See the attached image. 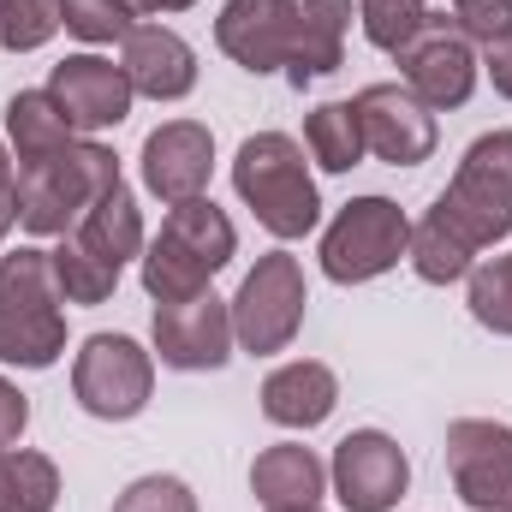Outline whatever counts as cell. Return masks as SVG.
Wrapping results in <instances>:
<instances>
[{
  "mask_svg": "<svg viewBox=\"0 0 512 512\" xmlns=\"http://www.w3.org/2000/svg\"><path fill=\"white\" fill-rule=\"evenodd\" d=\"M0 221L18 227V155L6 149V137H0Z\"/></svg>",
  "mask_w": 512,
  "mask_h": 512,
  "instance_id": "36",
  "label": "cell"
},
{
  "mask_svg": "<svg viewBox=\"0 0 512 512\" xmlns=\"http://www.w3.org/2000/svg\"><path fill=\"white\" fill-rule=\"evenodd\" d=\"M227 304H233V340H239V352H251V358L286 352L298 340V328H304V310H310L304 262L292 251L256 256V268L239 280V292Z\"/></svg>",
  "mask_w": 512,
  "mask_h": 512,
  "instance_id": "7",
  "label": "cell"
},
{
  "mask_svg": "<svg viewBox=\"0 0 512 512\" xmlns=\"http://www.w3.org/2000/svg\"><path fill=\"white\" fill-rule=\"evenodd\" d=\"M137 280H143V292L155 298V304H179V298H197V292H209L215 286V274L197 262V256H185L179 245H167L161 233L143 245L137 256Z\"/></svg>",
  "mask_w": 512,
  "mask_h": 512,
  "instance_id": "27",
  "label": "cell"
},
{
  "mask_svg": "<svg viewBox=\"0 0 512 512\" xmlns=\"http://www.w3.org/2000/svg\"><path fill=\"white\" fill-rule=\"evenodd\" d=\"M435 209H441L477 251L507 245L512 239V131H483V137L459 155V167H453L447 191L435 197Z\"/></svg>",
  "mask_w": 512,
  "mask_h": 512,
  "instance_id": "4",
  "label": "cell"
},
{
  "mask_svg": "<svg viewBox=\"0 0 512 512\" xmlns=\"http://www.w3.org/2000/svg\"><path fill=\"white\" fill-rule=\"evenodd\" d=\"M465 304H471V322L512 340V251L483 256L471 274H465Z\"/></svg>",
  "mask_w": 512,
  "mask_h": 512,
  "instance_id": "28",
  "label": "cell"
},
{
  "mask_svg": "<svg viewBox=\"0 0 512 512\" xmlns=\"http://www.w3.org/2000/svg\"><path fill=\"white\" fill-rule=\"evenodd\" d=\"M447 12H453V24H459L477 48L512 36V0H453Z\"/></svg>",
  "mask_w": 512,
  "mask_h": 512,
  "instance_id": "33",
  "label": "cell"
},
{
  "mask_svg": "<svg viewBox=\"0 0 512 512\" xmlns=\"http://www.w3.org/2000/svg\"><path fill=\"white\" fill-rule=\"evenodd\" d=\"M304 155L322 173H352L370 155L364 149V126H358V108L352 102H316L304 114Z\"/></svg>",
  "mask_w": 512,
  "mask_h": 512,
  "instance_id": "23",
  "label": "cell"
},
{
  "mask_svg": "<svg viewBox=\"0 0 512 512\" xmlns=\"http://www.w3.org/2000/svg\"><path fill=\"white\" fill-rule=\"evenodd\" d=\"M48 262H54L60 304H108V298H114V286H120V274H126V268H114L108 256L90 251L78 233H66V239L48 251Z\"/></svg>",
  "mask_w": 512,
  "mask_h": 512,
  "instance_id": "25",
  "label": "cell"
},
{
  "mask_svg": "<svg viewBox=\"0 0 512 512\" xmlns=\"http://www.w3.org/2000/svg\"><path fill=\"white\" fill-rule=\"evenodd\" d=\"M24 429H30V399L18 393L12 376H0V453H6V447H18V441H24Z\"/></svg>",
  "mask_w": 512,
  "mask_h": 512,
  "instance_id": "34",
  "label": "cell"
},
{
  "mask_svg": "<svg viewBox=\"0 0 512 512\" xmlns=\"http://www.w3.org/2000/svg\"><path fill=\"white\" fill-rule=\"evenodd\" d=\"M60 36V0H0V48L36 54Z\"/></svg>",
  "mask_w": 512,
  "mask_h": 512,
  "instance_id": "30",
  "label": "cell"
},
{
  "mask_svg": "<svg viewBox=\"0 0 512 512\" xmlns=\"http://www.w3.org/2000/svg\"><path fill=\"white\" fill-rule=\"evenodd\" d=\"M411 489V459L387 429H352L328 459V495L346 512H393Z\"/></svg>",
  "mask_w": 512,
  "mask_h": 512,
  "instance_id": "10",
  "label": "cell"
},
{
  "mask_svg": "<svg viewBox=\"0 0 512 512\" xmlns=\"http://www.w3.org/2000/svg\"><path fill=\"white\" fill-rule=\"evenodd\" d=\"M137 18H173V12H191L197 0H126Z\"/></svg>",
  "mask_w": 512,
  "mask_h": 512,
  "instance_id": "37",
  "label": "cell"
},
{
  "mask_svg": "<svg viewBox=\"0 0 512 512\" xmlns=\"http://www.w3.org/2000/svg\"><path fill=\"white\" fill-rule=\"evenodd\" d=\"M120 66H126L131 90L149 102H185L197 90V48L161 18H143L120 42Z\"/></svg>",
  "mask_w": 512,
  "mask_h": 512,
  "instance_id": "15",
  "label": "cell"
},
{
  "mask_svg": "<svg viewBox=\"0 0 512 512\" xmlns=\"http://www.w3.org/2000/svg\"><path fill=\"white\" fill-rule=\"evenodd\" d=\"M274 512H322V507H274Z\"/></svg>",
  "mask_w": 512,
  "mask_h": 512,
  "instance_id": "38",
  "label": "cell"
},
{
  "mask_svg": "<svg viewBox=\"0 0 512 512\" xmlns=\"http://www.w3.org/2000/svg\"><path fill=\"white\" fill-rule=\"evenodd\" d=\"M411 251V215L393 197H352L328 227H322V274L334 286H370L393 274Z\"/></svg>",
  "mask_w": 512,
  "mask_h": 512,
  "instance_id": "5",
  "label": "cell"
},
{
  "mask_svg": "<svg viewBox=\"0 0 512 512\" xmlns=\"http://www.w3.org/2000/svg\"><path fill=\"white\" fill-rule=\"evenodd\" d=\"M120 179V155L102 137H72L66 149L18 167V227L30 239H66L84 221V209Z\"/></svg>",
  "mask_w": 512,
  "mask_h": 512,
  "instance_id": "3",
  "label": "cell"
},
{
  "mask_svg": "<svg viewBox=\"0 0 512 512\" xmlns=\"http://www.w3.org/2000/svg\"><path fill=\"white\" fill-rule=\"evenodd\" d=\"M483 78L495 84V96H507L512 102V36H501V42L483 48Z\"/></svg>",
  "mask_w": 512,
  "mask_h": 512,
  "instance_id": "35",
  "label": "cell"
},
{
  "mask_svg": "<svg viewBox=\"0 0 512 512\" xmlns=\"http://www.w3.org/2000/svg\"><path fill=\"white\" fill-rule=\"evenodd\" d=\"M72 233H78L96 256H108L114 268H126L131 256H143V245H149V233H143V209H137V191H131L126 179H120L114 191H102V197L84 209V221H78Z\"/></svg>",
  "mask_w": 512,
  "mask_h": 512,
  "instance_id": "20",
  "label": "cell"
},
{
  "mask_svg": "<svg viewBox=\"0 0 512 512\" xmlns=\"http://www.w3.org/2000/svg\"><path fill=\"white\" fill-rule=\"evenodd\" d=\"M60 358H66V310L0 316V364L6 370H54Z\"/></svg>",
  "mask_w": 512,
  "mask_h": 512,
  "instance_id": "22",
  "label": "cell"
},
{
  "mask_svg": "<svg viewBox=\"0 0 512 512\" xmlns=\"http://www.w3.org/2000/svg\"><path fill=\"white\" fill-rule=\"evenodd\" d=\"M447 477L471 512H512V423L453 417L447 423Z\"/></svg>",
  "mask_w": 512,
  "mask_h": 512,
  "instance_id": "11",
  "label": "cell"
},
{
  "mask_svg": "<svg viewBox=\"0 0 512 512\" xmlns=\"http://www.w3.org/2000/svg\"><path fill=\"white\" fill-rule=\"evenodd\" d=\"M161 239L179 245L185 256H197L209 274H221L233 256H239V227L227 221V209L215 197H185V203H167L161 215Z\"/></svg>",
  "mask_w": 512,
  "mask_h": 512,
  "instance_id": "18",
  "label": "cell"
},
{
  "mask_svg": "<svg viewBox=\"0 0 512 512\" xmlns=\"http://www.w3.org/2000/svg\"><path fill=\"white\" fill-rule=\"evenodd\" d=\"M352 18V0H227L215 12V48L251 78L286 72V84L304 90L340 72Z\"/></svg>",
  "mask_w": 512,
  "mask_h": 512,
  "instance_id": "1",
  "label": "cell"
},
{
  "mask_svg": "<svg viewBox=\"0 0 512 512\" xmlns=\"http://www.w3.org/2000/svg\"><path fill=\"white\" fill-rule=\"evenodd\" d=\"M251 495L262 512L274 507H322L328 495V459L304 441H274L251 459Z\"/></svg>",
  "mask_w": 512,
  "mask_h": 512,
  "instance_id": "17",
  "label": "cell"
},
{
  "mask_svg": "<svg viewBox=\"0 0 512 512\" xmlns=\"http://www.w3.org/2000/svg\"><path fill=\"white\" fill-rule=\"evenodd\" d=\"M60 507V465L36 447L0 453V512H54Z\"/></svg>",
  "mask_w": 512,
  "mask_h": 512,
  "instance_id": "24",
  "label": "cell"
},
{
  "mask_svg": "<svg viewBox=\"0 0 512 512\" xmlns=\"http://www.w3.org/2000/svg\"><path fill=\"white\" fill-rule=\"evenodd\" d=\"M72 137H78V131L60 114V102L48 96V84H42V90H18V96L6 102V149L18 155V167H30V161L66 149Z\"/></svg>",
  "mask_w": 512,
  "mask_h": 512,
  "instance_id": "21",
  "label": "cell"
},
{
  "mask_svg": "<svg viewBox=\"0 0 512 512\" xmlns=\"http://www.w3.org/2000/svg\"><path fill=\"white\" fill-rule=\"evenodd\" d=\"M149 352H155V364H167L179 376L227 370V358L239 352V340H233V304L215 286L197 292V298H179V304H155V316H149Z\"/></svg>",
  "mask_w": 512,
  "mask_h": 512,
  "instance_id": "9",
  "label": "cell"
},
{
  "mask_svg": "<svg viewBox=\"0 0 512 512\" xmlns=\"http://www.w3.org/2000/svg\"><path fill=\"white\" fill-rule=\"evenodd\" d=\"M405 262H411V274H417L423 286H459V280L483 262V251L429 203L423 221H411V251H405Z\"/></svg>",
  "mask_w": 512,
  "mask_h": 512,
  "instance_id": "19",
  "label": "cell"
},
{
  "mask_svg": "<svg viewBox=\"0 0 512 512\" xmlns=\"http://www.w3.org/2000/svg\"><path fill=\"white\" fill-rule=\"evenodd\" d=\"M352 108H358V126H364V149L376 161H387V167H417L441 143L435 114L405 84H364L352 96Z\"/></svg>",
  "mask_w": 512,
  "mask_h": 512,
  "instance_id": "14",
  "label": "cell"
},
{
  "mask_svg": "<svg viewBox=\"0 0 512 512\" xmlns=\"http://www.w3.org/2000/svg\"><path fill=\"white\" fill-rule=\"evenodd\" d=\"M233 191L256 215V227L280 245L322 227V191L304 161V143L286 131H251L233 155Z\"/></svg>",
  "mask_w": 512,
  "mask_h": 512,
  "instance_id": "2",
  "label": "cell"
},
{
  "mask_svg": "<svg viewBox=\"0 0 512 512\" xmlns=\"http://www.w3.org/2000/svg\"><path fill=\"white\" fill-rule=\"evenodd\" d=\"M429 0H358V24H364V42L393 54L417 24H423Z\"/></svg>",
  "mask_w": 512,
  "mask_h": 512,
  "instance_id": "31",
  "label": "cell"
},
{
  "mask_svg": "<svg viewBox=\"0 0 512 512\" xmlns=\"http://www.w3.org/2000/svg\"><path fill=\"white\" fill-rule=\"evenodd\" d=\"M393 66H399V84L429 108V114H447V108H465L477 96V78H483V48L453 24V12H423V24L393 48Z\"/></svg>",
  "mask_w": 512,
  "mask_h": 512,
  "instance_id": "6",
  "label": "cell"
},
{
  "mask_svg": "<svg viewBox=\"0 0 512 512\" xmlns=\"http://www.w3.org/2000/svg\"><path fill=\"white\" fill-rule=\"evenodd\" d=\"M137 173L143 191L161 203H185V197H209L215 179V131L203 120H161L137 149Z\"/></svg>",
  "mask_w": 512,
  "mask_h": 512,
  "instance_id": "13",
  "label": "cell"
},
{
  "mask_svg": "<svg viewBox=\"0 0 512 512\" xmlns=\"http://www.w3.org/2000/svg\"><path fill=\"white\" fill-rule=\"evenodd\" d=\"M18 310H66L60 286H54V262L42 245L0 251V316H18Z\"/></svg>",
  "mask_w": 512,
  "mask_h": 512,
  "instance_id": "26",
  "label": "cell"
},
{
  "mask_svg": "<svg viewBox=\"0 0 512 512\" xmlns=\"http://www.w3.org/2000/svg\"><path fill=\"white\" fill-rule=\"evenodd\" d=\"M262 417L274 429H322L340 405V376L322 364V358H286L262 376Z\"/></svg>",
  "mask_w": 512,
  "mask_h": 512,
  "instance_id": "16",
  "label": "cell"
},
{
  "mask_svg": "<svg viewBox=\"0 0 512 512\" xmlns=\"http://www.w3.org/2000/svg\"><path fill=\"white\" fill-rule=\"evenodd\" d=\"M0 239H6V221H0Z\"/></svg>",
  "mask_w": 512,
  "mask_h": 512,
  "instance_id": "39",
  "label": "cell"
},
{
  "mask_svg": "<svg viewBox=\"0 0 512 512\" xmlns=\"http://www.w3.org/2000/svg\"><path fill=\"white\" fill-rule=\"evenodd\" d=\"M143 18L131 12L126 0H60V30L78 36L84 48H114L126 42Z\"/></svg>",
  "mask_w": 512,
  "mask_h": 512,
  "instance_id": "29",
  "label": "cell"
},
{
  "mask_svg": "<svg viewBox=\"0 0 512 512\" xmlns=\"http://www.w3.org/2000/svg\"><path fill=\"white\" fill-rule=\"evenodd\" d=\"M48 96L60 102V114L72 120V131H78V137H102V131L126 126V120H131V102H137L126 66H120V60H108L102 48L66 54V60L48 72Z\"/></svg>",
  "mask_w": 512,
  "mask_h": 512,
  "instance_id": "12",
  "label": "cell"
},
{
  "mask_svg": "<svg viewBox=\"0 0 512 512\" xmlns=\"http://www.w3.org/2000/svg\"><path fill=\"white\" fill-rule=\"evenodd\" d=\"M114 512H197V489L173 471H149V477H131L120 489Z\"/></svg>",
  "mask_w": 512,
  "mask_h": 512,
  "instance_id": "32",
  "label": "cell"
},
{
  "mask_svg": "<svg viewBox=\"0 0 512 512\" xmlns=\"http://www.w3.org/2000/svg\"><path fill=\"white\" fill-rule=\"evenodd\" d=\"M155 393V352L131 334H90L72 358V399L96 423H131L143 417Z\"/></svg>",
  "mask_w": 512,
  "mask_h": 512,
  "instance_id": "8",
  "label": "cell"
}]
</instances>
